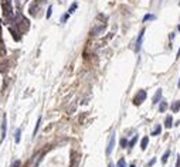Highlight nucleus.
<instances>
[{"label": "nucleus", "instance_id": "3", "mask_svg": "<svg viewBox=\"0 0 180 167\" xmlns=\"http://www.w3.org/2000/svg\"><path fill=\"white\" fill-rule=\"evenodd\" d=\"M40 3H41L40 0H36L33 4L30 6L28 12H30V14H31V16H37V10H38V7H40Z\"/></svg>", "mask_w": 180, "mask_h": 167}, {"label": "nucleus", "instance_id": "6", "mask_svg": "<svg viewBox=\"0 0 180 167\" xmlns=\"http://www.w3.org/2000/svg\"><path fill=\"white\" fill-rule=\"evenodd\" d=\"M160 101H162V89H158L153 96V104H159Z\"/></svg>", "mask_w": 180, "mask_h": 167}, {"label": "nucleus", "instance_id": "27", "mask_svg": "<svg viewBox=\"0 0 180 167\" xmlns=\"http://www.w3.org/2000/svg\"><path fill=\"white\" fill-rule=\"evenodd\" d=\"M176 167H180V156H177V160H176Z\"/></svg>", "mask_w": 180, "mask_h": 167}, {"label": "nucleus", "instance_id": "15", "mask_svg": "<svg viewBox=\"0 0 180 167\" xmlns=\"http://www.w3.org/2000/svg\"><path fill=\"white\" fill-rule=\"evenodd\" d=\"M10 33H11V35L14 37V40H16V41H18V40H20V35H17V34H18V31H17L16 29L10 27Z\"/></svg>", "mask_w": 180, "mask_h": 167}, {"label": "nucleus", "instance_id": "26", "mask_svg": "<svg viewBox=\"0 0 180 167\" xmlns=\"http://www.w3.org/2000/svg\"><path fill=\"white\" fill-rule=\"evenodd\" d=\"M20 164H21V163H20V160H16L13 164H11V167H20Z\"/></svg>", "mask_w": 180, "mask_h": 167}, {"label": "nucleus", "instance_id": "31", "mask_svg": "<svg viewBox=\"0 0 180 167\" xmlns=\"http://www.w3.org/2000/svg\"><path fill=\"white\" fill-rule=\"evenodd\" d=\"M177 31H179V33H180V24H179V27H177Z\"/></svg>", "mask_w": 180, "mask_h": 167}, {"label": "nucleus", "instance_id": "24", "mask_svg": "<svg viewBox=\"0 0 180 167\" xmlns=\"http://www.w3.org/2000/svg\"><path fill=\"white\" fill-rule=\"evenodd\" d=\"M51 12H53V6H50V7H48V10H47V14H45V17H47V18L51 17Z\"/></svg>", "mask_w": 180, "mask_h": 167}, {"label": "nucleus", "instance_id": "16", "mask_svg": "<svg viewBox=\"0 0 180 167\" xmlns=\"http://www.w3.org/2000/svg\"><path fill=\"white\" fill-rule=\"evenodd\" d=\"M14 140H16V143H18L21 140V130L20 129H17L16 133H14Z\"/></svg>", "mask_w": 180, "mask_h": 167}, {"label": "nucleus", "instance_id": "23", "mask_svg": "<svg viewBox=\"0 0 180 167\" xmlns=\"http://www.w3.org/2000/svg\"><path fill=\"white\" fill-rule=\"evenodd\" d=\"M68 17H70V14H68V13H67V14H62V16H61V23L64 24L68 20Z\"/></svg>", "mask_w": 180, "mask_h": 167}, {"label": "nucleus", "instance_id": "19", "mask_svg": "<svg viewBox=\"0 0 180 167\" xmlns=\"http://www.w3.org/2000/svg\"><path fill=\"white\" fill-rule=\"evenodd\" d=\"M169 156H170V150H166V152H164V154L162 156V163H166V161H167V159H169Z\"/></svg>", "mask_w": 180, "mask_h": 167}, {"label": "nucleus", "instance_id": "18", "mask_svg": "<svg viewBox=\"0 0 180 167\" xmlns=\"http://www.w3.org/2000/svg\"><path fill=\"white\" fill-rule=\"evenodd\" d=\"M40 125H41V118H38V121H37V123H36V127H34L33 136H36V135H37V132H38V129H40Z\"/></svg>", "mask_w": 180, "mask_h": 167}, {"label": "nucleus", "instance_id": "8", "mask_svg": "<svg viewBox=\"0 0 180 167\" xmlns=\"http://www.w3.org/2000/svg\"><path fill=\"white\" fill-rule=\"evenodd\" d=\"M170 109H172V112H173V113L179 112V110H180V101L173 102V104H172V106H170Z\"/></svg>", "mask_w": 180, "mask_h": 167}, {"label": "nucleus", "instance_id": "30", "mask_svg": "<svg viewBox=\"0 0 180 167\" xmlns=\"http://www.w3.org/2000/svg\"><path fill=\"white\" fill-rule=\"evenodd\" d=\"M129 167H136V166H135V164H133V163H132V164H130V166H129Z\"/></svg>", "mask_w": 180, "mask_h": 167}, {"label": "nucleus", "instance_id": "28", "mask_svg": "<svg viewBox=\"0 0 180 167\" xmlns=\"http://www.w3.org/2000/svg\"><path fill=\"white\" fill-rule=\"evenodd\" d=\"M180 57V48H179V51H177V58Z\"/></svg>", "mask_w": 180, "mask_h": 167}, {"label": "nucleus", "instance_id": "29", "mask_svg": "<svg viewBox=\"0 0 180 167\" xmlns=\"http://www.w3.org/2000/svg\"><path fill=\"white\" fill-rule=\"evenodd\" d=\"M108 167H113V164H112V163H109V164H108Z\"/></svg>", "mask_w": 180, "mask_h": 167}, {"label": "nucleus", "instance_id": "12", "mask_svg": "<svg viewBox=\"0 0 180 167\" xmlns=\"http://www.w3.org/2000/svg\"><path fill=\"white\" fill-rule=\"evenodd\" d=\"M136 142H138V136H133V137H132V140H129V143H128V150L133 149V146L136 144Z\"/></svg>", "mask_w": 180, "mask_h": 167}, {"label": "nucleus", "instance_id": "32", "mask_svg": "<svg viewBox=\"0 0 180 167\" xmlns=\"http://www.w3.org/2000/svg\"><path fill=\"white\" fill-rule=\"evenodd\" d=\"M177 85H179V88H180V79H179V84H177Z\"/></svg>", "mask_w": 180, "mask_h": 167}, {"label": "nucleus", "instance_id": "4", "mask_svg": "<svg viewBox=\"0 0 180 167\" xmlns=\"http://www.w3.org/2000/svg\"><path fill=\"white\" fill-rule=\"evenodd\" d=\"M143 35H145V30L143 31H141V34H139V37H138V40H136V46H135V51L139 52L142 48V41H143Z\"/></svg>", "mask_w": 180, "mask_h": 167}, {"label": "nucleus", "instance_id": "1", "mask_svg": "<svg viewBox=\"0 0 180 167\" xmlns=\"http://www.w3.org/2000/svg\"><path fill=\"white\" fill-rule=\"evenodd\" d=\"M146 96H147V92L145 91V89H141V91L133 96V104H135V106H139V105L146 99Z\"/></svg>", "mask_w": 180, "mask_h": 167}, {"label": "nucleus", "instance_id": "21", "mask_svg": "<svg viewBox=\"0 0 180 167\" xmlns=\"http://www.w3.org/2000/svg\"><path fill=\"white\" fill-rule=\"evenodd\" d=\"M116 167H126V161H125V159H119Z\"/></svg>", "mask_w": 180, "mask_h": 167}, {"label": "nucleus", "instance_id": "5", "mask_svg": "<svg viewBox=\"0 0 180 167\" xmlns=\"http://www.w3.org/2000/svg\"><path fill=\"white\" fill-rule=\"evenodd\" d=\"M40 157H41V154H40V153L34 154L33 159H31V163H30V167H37V164H38V161H40Z\"/></svg>", "mask_w": 180, "mask_h": 167}, {"label": "nucleus", "instance_id": "17", "mask_svg": "<svg viewBox=\"0 0 180 167\" xmlns=\"http://www.w3.org/2000/svg\"><path fill=\"white\" fill-rule=\"evenodd\" d=\"M150 20H156V16H155V14H146V16L143 17V23L150 21Z\"/></svg>", "mask_w": 180, "mask_h": 167}, {"label": "nucleus", "instance_id": "22", "mask_svg": "<svg viewBox=\"0 0 180 167\" xmlns=\"http://www.w3.org/2000/svg\"><path fill=\"white\" fill-rule=\"evenodd\" d=\"M6 67H7V62H0V72H6V71H7V68H6Z\"/></svg>", "mask_w": 180, "mask_h": 167}, {"label": "nucleus", "instance_id": "7", "mask_svg": "<svg viewBox=\"0 0 180 167\" xmlns=\"http://www.w3.org/2000/svg\"><path fill=\"white\" fill-rule=\"evenodd\" d=\"M167 108H169V105H167L166 101H160V102H159V112H162V113H163V112H166Z\"/></svg>", "mask_w": 180, "mask_h": 167}, {"label": "nucleus", "instance_id": "9", "mask_svg": "<svg viewBox=\"0 0 180 167\" xmlns=\"http://www.w3.org/2000/svg\"><path fill=\"white\" fill-rule=\"evenodd\" d=\"M147 144H149V137H147V136H143V139L141 140V149L142 150H146Z\"/></svg>", "mask_w": 180, "mask_h": 167}, {"label": "nucleus", "instance_id": "14", "mask_svg": "<svg viewBox=\"0 0 180 167\" xmlns=\"http://www.w3.org/2000/svg\"><path fill=\"white\" fill-rule=\"evenodd\" d=\"M162 133V126L160 125H156V127L153 129V132H152V136H159Z\"/></svg>", "mask_w": 180, "mask_h": 167}, {"label": "nucleus", "instance_id": "10", "mask_svg": "<svg viewBox=\"0 0 180 167\" xmlns=\"http://www.w3.org/2000/svg\"><path fill=\"white\" fill-rule=\"evenodd\" d=\"M164 126L167 127V129L173 126V118H172L170 115H169V116H166V119H164Z\"/></svg>", "mask_w": 180, "mask_h": 167}, {"label": "nucleus", "instance_id": "33", "mask_svg": "<svg viewBox=\"0 0 180 167\" xmlns=\"http://www.w3.org/2000/svg\"><path fill=\"white\" fill-rule=\"evenodd\" d=\"M179 6H180V3H179Z\"/></svg>", "mask_w": 180, "mask_h": 167}, {"label": "nucleus", "instance_id": "13", "mask_svg": "<svg viewBox=\"0 0 180 167\" xmlns=\"http://www.w3.org/2000/svg\"><path fill=\"white\" fill-rule=\"evenodd\" d=\"M6 125L7 123H6V116H4L3 118V123H1V140L6 137Z\"/></svg>", "mask_w": 180, "mask_h": 167}, {"label": "nucleus", "instance_id": "25", "mask_svg": "<svg viewBox=\"0 0 180 167\" xmlns=\"http://www.w3.org/2000/svg\"><path fill=\"white\" fill-rule=\"evenodd\" d=\"M155 163H156V159H152V160H149V163H147V167H152Z\"/></svg>", "mask_w": 180, "mask_h": 167}, {"label": "nucleus", "instance_id": "20", "mask_svg": "<svg viewBox=\"0 0 180 167\" xmlns=\"http://www.w3.org/2000/svg\"><path fill=\"white\" fill-rule=\"evenodd\" d=\"M128 143H129V142H128V139H121V142H119V144H121V147H122V149H124V147H128Z\"/></svg>", "mask_w": 180, "mask_h": 167}, {"label": "nucleus", "instance_id": "11", "mask_svg": "<svg viewBox=\"0 0 180 167\" xmlns=\"http://www.w3.org/2000/svg\"><path fill=\"white\" fill-rule=\"evenodd\" d=\"M77 9H78V3H77V1H74L72 4L70 6V9H68V14L71 16L72 13H75V10H77Z\"/></svg>", "mask_w": 180, "mask_h": 167}, {"label": "nucleus", "instance_id": "2", "mask_svg": "<svg viewBox=\"0 0 180 167\" xmlns=\"http://www.w3.org/2000/svg\"><path fill=\"white\" fill-rule=\"evenodd\" d=\"M113 146H115V133H112V135L109 136V140H108V146H107V150H105V153H107L108 156L112 153Z\"/></svg>", "mask_w": 180, "mask_h": 167}]
</instances>
